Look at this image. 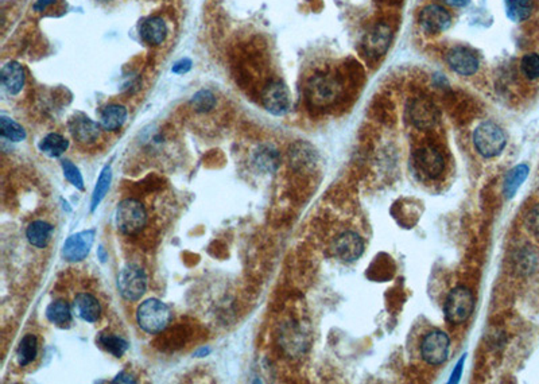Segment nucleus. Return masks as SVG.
<instances>
[{
  "mask_svg": "<svg viewBox=\"0 0 539 384\" xmlns=\"http://www.w3.org/2000/svg\"><path fill=\"white\" fill-rule=\"evenodd\" d=\"M343 84L330 75L318 73L310 77L305 85V96L314 108H327L341 96Z\"/></svg>",
  "mask_w": 539,
  "mask_h": 384,
  "instance_id": "nucleus-1",
  "label": "nucleus"
},
{
  "mask_svg": "<svg viewBox=\"0 0 539 384\" xmlns=\"http://www.w3.org/2000/svg\"><path fill=\"white\" fill-rule=\"evenodd\" d=\"M136 321L143 332L158 334L169 327L172 321V310L165 302L156 298H150L138 307Z\"/></svg>",
  "mask_w": 539,
  "mask_h": 384,
  "instance_id": "nucleus-2",
  "label": "nucleus"
},
{
  "mask_svg": "<svg viewBox=\"0 0 539 384\" xmlns=\"http://www.w3.org/2000/svg\"><path fill=\"white\" fill-rule=\"evenodd\" d=\"M278 343L289 357H301L310 346V333L302 323L289 320L279 327Z\"/></svg>",
  "mask_w": 539,
  "mask_h": 384,
  "instance_id": "nucleus-3",
  "label": "nucleus"
},
{
  "mask_svg": "<svg viewBox=\"0 0 539 384\" xmlns=\"http://www.w3.org/2000/svg\"><path fill=\"white\" fill-rule=\"evenodd\" d=\"M473 145L484 158L501 155L507 145V136L501 126L494 121H482L473 131Z\"/></svg>",
  "mask_w": 539,
  "mask_h": 384,
  "instance_id": "nucleus-4",
  "label": "nucleus"
},
{
  "mask_svg": "<svg viewBox=\"0 0 539 384\" xmlns=\"http://www.w3.org/2000/svg\"><path fill=\"white\" fill-rule=\"evenodd\" d=\"M115 221L117 230L127 236H133L146 227L147 212L138 200L127 198L117 205Z\"/></svg>",
  "mask_w": 539,
  "mask_h": 384,
  "instance_id": "nucleus-5",
  "label": "nucleus"
},
{
  "mask_svg": "<svg viewBox=\"0 0 539 384\" xmlns=\"http://www.w3.org/2000/svg\"><path fill=\"white\" fill-rule=\"evenodd\" d=\"M475 310V297L472 291L464 286L452 288L445 301V317L449 323L459 325L465 323Z\"/></svg>",
  "mask_w": 539,
  "mask_h": 384,
  "instance_id": "nucleus-6",
  "label": "nucleus"
},
{
  "mask_svg": "<svg viewBox=\"0 0 539 384\" xmlns=\"http://www.w3.org/2000/svg\"><path fill=\"white\" fill-rule=\"evenodd\" d=\"M117 288L126 301H139L147 288V275L145 269L136 265H127L123 267L117 276Z\"/></svg>",
  "mask_w": 539,
  "mask_h": 384,
  "instance_id": "nucleus-7",
  "label": "nucleus"
},
{
  "mask_svg": "<svg viewBox=\"0 0 539 384\" xmlns=\"http://www.w3.org/2000/svg\"><path fill=\"white\" fill-rule=\"evenodd\" d=\"M406 114L408 121L418 130H431L440 121L437 105L426 97H414L408 101Z\"/></svg>",
  "mask_w": 539,
  "mask_h": 384,
  "instance_id": "nucleus-8",
  "label": "nucleus"
},
{
  "mask_svg": "<svg viewBox=\"0 0 539 384\" xmlns=\"http://www.w3.org/2000/svg\"><path fill=\"white\" fill-rule=\"evenodd\" d=\"M420 350L424 363L433 367L443 364L450 353V339L443 330H431L422 339Z\"/></svg>",
  "mask_w": 539,
  "mask_h": 384,
  "instance_id": "nucleus-9",
  "label": "nucleus"
},
{
  "mask_svg": "<svg viewBox=\"0 0 539 384\" xmlns=\"http://www.w3.org/2000/svg\"><path fill=\"white\" fill-rule=\"evenodd\" d=\"M330 250L339 260L350 263L363 255L364 240L357 232L346 230L334 237Z\"/></svg>",
  "mask_w": 539,
  "mask_h": 384,
  "instance_id": "nucleus-10",
  "label": "nucleus"
},
{
  "mask_svg": "<svg viewBox=\"0 0 539 384\" xmlns=\"http://www.w3.org/2000/svg\"><path fill=\"white\" fill-rule=\"evenodd\" d=\"M445 61L448 66L457 75L464 77L473 76L479 72L480 61L478 54L466 46H455L446 56Z\"/></svg>",
  "mask_w": 539,
  "mask_h": 384,
  "instance_id": "nucleus-11",
  "label": "nucleus"
},
{
  "mask_svg": "<svg viewBox=\"0 0 539 384\" xmlns=\"http://www.w3.org/2000/svg\"><path fill=\"white\" fill-rule=\"evenodd\" d=\"M95 235V230H87L69 236L62 247V258L71 263H77L87 259L94 246Z\"/></svg>",
  "mask_w": 539,
  "mask_h": 384,
  "instance_id": "nucleus-12",
  "label": "nucleus"
},
{
  "mask_svg": "<svg viewBox=\"0 0 539 384\" xmlns=\"http://www.w3.org/2000/svg\"><path fill=\"white\" fill-rule=\"evenodd\" d=\"M262 103L270 114L285 115L291 105L288 87L282 81H271L262 92Z\"/></svg>",
  "mask_w": 539,
  "mask_h": 384,
  "instance_id": "nucleus-13",
  "label": "nucleus"
},
{
  "mask_svg": "<svg viewBox=\"0 0 539 384\" xmlns=\"http://www.w3.org/2000/svg\"><path fill=\"white\" fill-rule=\"evenodd\" d=\"M414 165L420 173L424 174L429 179H436L441 177L445 169V159L433 146H424L414 153Z\"/></svg>",
  "mask_w": 539,
  "mask_h": 384,
  "instance_id": "nucleus-14",
  "label": "nucleus"
},
{
  "mask_svg": "<svg viewBox=\"0 0 539 384\" xmlns=\"http://www.w3.org/2000/svg\"><path fill=\"white\" fill-rule=\"evenodd\" d=\"M418 22L429 34H440L449 29L452 23L450 13L440 4L424 6L420 11Z\"/></svg>",
  "mask_w": 539,
  "mask_h": 384,
  "instance_id": "nucleus-15",
  "label": "nucleus"
},
{
  "mask_svg": "<svg viewBox=\"0 0 539 384\" xmlns=\"http://www.w3.org/2000/svg\"><path fill=\"white\" fill-rule=\"evenodd\" d=\"M290 165L297 172H310L317 165V152L308 142H295L289 150Z\"/></svg>",
  "mask_w": 539,
  "mask_h": 384,
  "instance_id": "nucleus-16",
  "label": "nucleus"
},
{
  "mask_svg": "<svg viewBox=\"0 0 539 384\" xmlns=\"http://www.w3.org/2000/svg\"><path fill=\"white\" fill-rule=\"evenodd\" d=\"M391 43V30L387 24H378L374 27L364 39V52L372 59L385 56Z\"/></svg>",
  "mask_w": 539,
  "mask_h": 384,
  "instance_id": "nucleus-17",
  "label": "nucleus"
},
{
  "mask_svg": "<svg viewBox=\"0 0 539 384\" xmlns=\"http://www.w3.org/2000/svg\"><path fill=\"white\" fill-rule=\"evenodd\" d=\"M69 131L80 143H94L100 136V124L84 114H76L69 121Z\"/></svg>",
  "mask_w": 539,
  "mask_h": 384,
  "instance_id": "nucleus-18",
  "label": "nucleus"
},
{
  "mask_svg": "<svg viewBox=\"0 0 539 384\" xmlns=\"http://www.w3.org/2000/svg\"><path fill=\"white\" fill-rule=\"evenodd\" d=\"M1 84L11 95H18L24 85V69L17 61H10L1 68Z\"/></svg>",
  "mask_w": 539,
  "mask_h": 384,
  "instance_id": "nucleus-19",
  "label": "nucleus"
},
{
  "mask_svg": "<svg viewBox=\"0 0 539 384\" xmlns=\"http://www.w3.org/2000/svg\"><path fill=\"white\" fill-rule=\"evenodd\" d=\"M75 313L87 323H97L101 316V307L96 297L89 293H80L75 298Z\"/></svg>",
  "mask_w": 539,
  "mask_h": 384,
  "instance_id": "nucleus-20",
  "label": "nucleus"
},
{
  "mask_svg": "<svg viewBox=\"0 0 539 384\" xmlns=\"http://www.w3.org/2000/svg\"><path fill=\"white\" fill-rule=\"evenodd\" d=\"M139 34L149 45H153V46L161 45L168 36L166 22L159 17H150L142 22Z\"/></svg>",
  "mask_w": 539,
  "mask_h": 384,
  "instance_id": "nucleus-21",
  "label": "nucleus"
},
{
  "mask_svg": "<svg viewBox=\"0 0 539 384\" xmlns=\"http://www.w3.org/2000/svg\"><path fill=\"white\" fill-rule=\"evenodd\" d=\"M252 161L259 170L265 173H274L281 165V155L272 145H260L253 152Z\"/></svg>",
  "mask_w": 539,
  "mask_h": 384,
  "instance_id": "nucleus-22",
  "label": "nucleus"
},
{
  "mask_svg": "<svg viewBox=\"0 0 539 384\" xmlns=\"http://www.w3.org/2000/svg\"><path fill=\"white\" fill-rule=\"evenodd\" d=\"M53 230L54 228L52 224L42 221V220H37V221H33L29 224V227L26 230V237L33 247L42 250V249L47 247V244L52 239Z\"/></svg>",
  "mask_w": 539,
  "mask_h": 384,
  "instance_id": "nucleus-23",
  "label": "nucleus"
},
{
  "mask_svg": "<svg viewBox=\"0 0 539 384\" xmlns=\"http://www.w3.org/2000/svg\"><path fill=\"white\" fill-rule=\"evenodd\" d=\"M46 318L56 327L68 329L73 323L72 309L64 300H58L46 307Z\"/></svg>",
  "mask_w": 539,
  "mask_h": 384,
  "instance_id": "nucleus-24",
  "label": "nucleus"
},
{
  "mask_svg": "<svg viewBox=\"0 0 539 384\" xmlns=\"http://www.w3.org/2000/svg\"><path fill=\"white\" fill-rule=\"evenodd\" d=\"M127 119V110L123 105L119 104H111L107 105L101 116H100V126L105 131H117L119 128L123 127Z\"/></svg>",
  "mask_w": 539,
  "mask_h": 384,
  "instance_id": "nucleus-25",
  "label": "nucleus"
},
{
  "mask_svg": "<svg viewBox=\"0 0 539 384\" xmlns=\"http://www.w3.org/2000/svg\"><path fill=\"white\" fill-rule=\"evenodd\" d=\"M38 355V340L34 334L29 333L20 340L18 350H17V359L20 367L31 364Z\"/></svg>",
  "mask_w": 539,
  "mask_h": 384,
  "instance_id": "nucleus-26",
  "label": "nucleus"
},
{
  "mask_svg": "<svg viewBox=\"0 0 539 384\" xmlns=\"http://www.w3.org/2000/svg\"><path fill=\"white\" fill-rule=\"evenodd\" d=\"M68 147H69V142L62 135L56 134V133L46 135L39 143V150L50 158L61 156L68 150Z\"/></svg>",
  "mask_w": 539,
  "mask_h": 384,
  "instance_id": "nucleus-27",
  "label": "nucleus"
},
{
  "mask_svg": "<svg viewBox=\"0 0 539 384\" xmlns=\"http://www.w3.org/2000/svg\"><path fill=\"white\" fill-rule=\"evenodd\" d=\"M97 343L100 344V346L107 350L108 353L114 355L115 357H121L127 349H128V343L117 336L115 333H110V332H103L98 334V339H97Z\"/></svg>",
  "mask_w": 539,
  "mask_h": 384,
  "instance_id": "nucleus-28",
  "label": "nucleus"
},
{
  "mask_svg": "<svg viewBox=\"0 0 539 384\" xmlns=\"http://www.w3.org/2000/svg\"><path fill=\"white\" fill-rule=\"evenodd\" d=\"M507 17L512 22H524L533 15L534 0H507Z\"/></svg>",
  "mask_w": 539,
  "mask_h": 384,
  "instance_id": "nucleus-29",
  "label": "nucleus"
},
{
  "mask_svg": "<svg viewBox=\"0 0 539 384\" xmlns=\"http://www.w3.org/2000/svg\"><path fill=\"white\" fill-rule=\"evenodd\" d=\"M529 173H530V169L527 165H518L507 174L504 179V194L507 198H512L515 195L522 184L529 177Z\"/></svg>",
  "mask_w": 539,
  "mask_h": 384,
  "instance_id": "nucleus-30",
  "label": "nucleus"
},
{
  "mask_svg": "<svg viewBox=\"0 0 539 384\" xmlns=\"http://www.w3.org/2000/svg\"><path fill=\"white\" fill-rule=\"evenodd\" d=\"M111 179H112V172H111V166H105L103 169V172L100 173V177L97 179L96 186L94 189L92 193V198H91V211H96L97 207L101 204V201L105 198L107 193L110 191V186H111Z\"/></svg>",
  "mask_w": 539,
  "mask_h": 384,
  "instance_id": "nucleus-31",
  "label": "nucleus"
},
{
  "mask_svg": "<svg viewBox=\"0 0 539 384\" xmlns=\"http://www.w3.org/2000/svg\"><path fill=\"white\" fill-rule=\"evenodd\" d=\"M0 134L10 142H22L27 136L26 130L20 126V123H17L14 119L7 116L0 117Z\"/></svg>",
  "mask_w": 539,
  "mask_h": 384,
  "instance_id": "nucleus-32",
  "label": "nucleus"
},
{
  "mask_svg": "<svg viewBox=\"0 0 539 384\" xmlns=\"http://www.w3.org/2000/svg\"><path fill=\"white\" fill-rule=\"evenodd\" d=\"M191 104H192L193 108L195 112H200V114H205V112H209L212 111L216 105V97L213 95L211 91L208 89H201L198 91L191 100Z\"/></svg>",
  "mask_w": 539,
  "mask_h": 384,
  "instance_id": "nucleus-33",
  "label": "nucleus"
},
{
  "mask_svg": "<svg viewBox=\"0 0 539 384\" xmlns=\"http://www.w3.org/2000/svg\"><path fill=\"white\" fill-rule=\"evenodd\" d=\"M520 72L529 81L539 80V54L527 53L520 59Z\"/></svg>",
  "mask_w": 539,
  "mask_h": 384,
  "instance_id": "nucleus-34",
  "label": "nucleus"
},
{
  "mask_svg": "<svg viewBox=\"0 0 539 384\" xmlns=\"http://www.w3.org/2000/svg\"><path fill=\"white\" fill-rule=\"evenodd\" d=\"M61 166H62V172L65 178L76 188L78 191H84V178L80 173L77 166L75 163H72L71 161L65 159L61 162Z\"/></svg>",
  "mask_w": 539,
  "mask_h": 384,
  "instance_id": "nucleus-35",
  "label": "nucleus"
},
{
  "mask_svg": "<svg viewBox=\"0 0 539 384\" xmlns=\"http://www.w3.org/2000/svg\"><path fill=\"white\" fill-rule=\"evenodd\" d=\"M515 263H517V269H519L522 274H529L536 267L537 258L533 253V251H520L519 255L515 259Z\"/></svg>",
  "mask_w": 539,
  "mask_h": 384,
  "instance_id": "nucleus-36",
  "label": "nucleus"
},
{
  "mask_svg": "<svg viewBox=\"0 0 539 384\" xmlns=\"http://www.w3.org/2000/svg\"><path fill=\"white\" fill-rule=\"evenodd\" d=\"M526 227L533 235L539 236V205L531 208L526 216Z\"/></svg>",
  "mask_w": 539,
  "mask_h": 384,
  "instance_id": "nucleus-37",
  "label": "nucleus"
},
{
  "mask_svg": "<svg viewBox=\"0 0 539 384\" xmlns=\"http://www.w3.org/2000/svg\"><path fill=\"white\" fill-rule=\"evenodd\" d=\"M191 69H192V61L189 58H182L174 64L172 72L175 75H185Z\"/></svg>",
  "mask_w": 539,
  "mask_h": 384,
  "instance_id": "nucleus-38",
  "label": "nucleus"
},
{
  "mask_svg": "<svg viewBox=\"0 0 539 384\" xmlns=\"http://www.w3.org/2000/svg\"><path fill=\"white\" fill-rule=\"evenodd\" d=\"M112 383H136V379H134V376L130 375L128 372L121 371V372H119L116 375V378L112 381Z\"/></svg>",
  "mask_w": 539,
  "mask_h": 384,
  "instance_id": "nucleus-39",
  "label": "nucleus"
},
{
  "mask_svg": "<svg viewBox=\"0 0 539 384\" xmlns=\"http://www.w3.org/2000/svg\"><path fill=\"white\" fill-rule=\"evenodd\" d=\"M56 3V0H37V3L34 4V10L36 11H43V10H46L49 6H52V4H54Z\"/></svg>",
  "mask_w": 539,
  "mask_h": 384,
  "instance_id": "nucleus-40",
  "label": "nucleus"
},
{
  "mask_svg": "<svg viewBox=\"0 0 539 384\" xmlns=\"http://www.w3.org/2000/svg\"><path fill=\"white\" fill-rule=\"evenodd\" d=\"M209 353H211V348L202 346V348H200L193 356H194V357H207Z\"/></svg>",
  "mask_w": 539,
  "mask_h": 384,
  "instance_id": "nucleus-41",
  "label": "nucleus"
},
{
  "mask_svg": "<svg viewBox=\"0 0 539 384\" xmlns=\"http://www.w3.org/2000/svg\"><path fill=\"white\" fill-rule=\"evenodd\" d=\"M446 1L453 7H462L469 3V0H446Z\"/></svg>",
  "mask_w": 539,
  "mask_h": 384,
  "instance_id": "nucleus-42",
  "label": "nucleus"
},
{
  "mask_svg": "<svg viewBox=\"0 0 539 384\" xmlns=\"http://www.w3.org/2000/svg\"><path fill=\"white\" fill-rule=\"evenodd\" d=\"M97 253H98V258H100V260L104 263V262L107 260V253H105V250H104V247H103V246H100V247H98Z\"/></svg>",
  "mask_w": 539,
  "mask_h": 384,
  "instance_id": "nucleus-43",
  "label": "nucleus"
}]
</instances>
